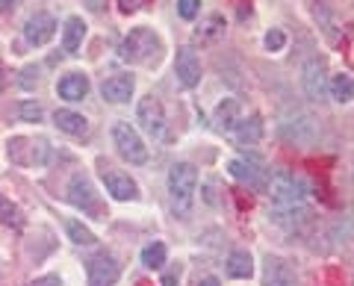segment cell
<instances>
[{"label": "cell", "instance_id": "1", "mask_svg": "<svg viewBox=\"0 0 354 286\" xmlns=\"http://www.w3.org/2000/svg\"><path fill=\"white\" fill-rule=\"evenodd\" d=\"M195 189H198V169L192 162H174L169 171V195L174 213L186 216L195 204Z\"/></svg>", "mask_w": 354, "mask_h": 286}, {"label": "cell", "instance_id": "2", "mask_svg": "<svg viewBox=\"0 0 354 286\" xmlns=\"http://www.w3.org/2000/svg\"><path fill=\"white\" fill-rule=\"evenodd\" d=\"M160 50L162 45H160L157 32L148 27H136V30H130V36L121 45V59L133 65H151V62H157Z\"/></svg>", "mask_w": 354, "mask_h": 286}, {"label": "cell", "instance_id": "3", "mask_svg": "<svg viewBox=\"0 0 354 286\" xmlns=\"http://www.w3.org/2000/svg\"><path fill=\"white\" fill-rule=\"evenodd\" d=\"M269 198L278 210H292V207L304 204L307 183L292 171H274L269 180Z\"/></svg>", "mask_w": 354, "mask_h": 286}, {"label": "cell", "instance_id": "4", "mask_svg": "<svg viewBox=\"0 0 354 286\" xmlns=\"http://www.w3.org/2000/svg\"><path fill=\"white\" fill-rule=\"evenodd\" d=\"M113 142H115V151L127 162H133V166H145V162H148L145 142H142L139 130L133 124H127V121H115V124H113Z\"/></svg>", "mask_w": 354, "mask_h": 286}, {"label": "cell", "instance_id": "5", "mask_svg": "<svg viewBox=\"0 0 354 286\" xmlns=\"http://www.w3.org/2000/svg\"><path fill=\"white\" fill-rule=\"evenodd\" d=\"M50 145L41 136H15L9 139V157L18 166H44L48 162Z\"/></svg>", "mask_w": 354, "mask_h": 286}, {"label": "cell", "instance_id": "6", "mask_svg": "<svg viewBox=\"0 0 354 286\" xmlns=\"http://www.w3.org/2000/svg\"><path fill=\"white\" fill-rule=\"evenodd\" d=\"M136 118H139V124H142V130H145L148 136L160 139V136L165 133V109H162V104H160L153 95H145V97L139 101Z\"/></svg>", "mask_w": 354, "mask_h": 286}, {"label": "cell", "instance_id": "7", "mask_svg": "<svg viewBox=\"0 0 354 286\" xmlns=\"http://www.w3.org/2000/svg\"><path fill=\"white\" fill-rule=\"evenodd\" d=\"M328 62L325 59H310L304 65V71H301V86H304V92L310 101H322L325 92H328Z\"/></svg>", "mask_w": 354, "mask_h": 286}, {"label": "cell", "instance_id": "8", "mask_svg": "<svg viewBox=\"0 0 354 286\" xmlns=\"http://www.w3.org/2000/svg\"><path fill=\"white\" fill-rule=\"evenodd\" d=\"M88 286H113L118 280L121 274V266L118 260L113 254H106V251H101V254H95L92 260H88Z\"/></svg>", "mask_w": 354, "mask_h": 286}, {"label": "cell", "instance_id": "9", "mask_svg": "<svg viewBox=\"0 0 354 286\" xmlns=\"http://www.w3.org/2000/svg\"><path fill=\"white\" fill-rule=\"evenodd\" d=\"M263 286H298V274L292 263L269 254L263 263Z\"/></svg>", "mask_w": 354, "mask_h": 286}, {"label": "cell", "instance_id": "10", "mask_svg": "<svg viewBox=\"0 0 354 286\" xmlns=\"http://www.w3.org/2000/svg\"><path fill=\"white\" fill-rule=\"evenodd\" d=\"M53 36H57V21H53L48 12H36V15L27 18V24H24V39H27V45L44 48Z\"/></svg>", "mask_w": 354, "mask_h": 286}, {"label": "cell", "instance_id": "11", "mask_svg": "<svg viewBox=\"0 0 354 286\" xmlns=\"http://www.w3.org/2000/svg\"><path fill=\"white\" fill-rule=\"evenodd\" d=\"M174 74L186 89H195L201 83V59L192 48H180L177 50V59H174Z\"/></svg>", "mask_w": 354, "mask_h": 286}, {"label": "cell", "instance_id": "12", "mask_svg": "<svg viewBox=\"0 0 354 286\" xmlns=\"http://www.w3.org/2000/svg\"><path fill=\"white\" fill-rule=\"evenodd\" d=\"M68 201L86 213H97V192L86 174H74L68 183Z\"/></svg>", "mask_w": 354, "mask_h": 286}, {"label": "cell", "instance_id": "13", "mask_svg": "<svg viewBox=\"0 0 354 286\" xmlns=\"http://www.w3.org/2000/svg\"><path fill=\"white\" fill-rule=\"evenodd\" d=\"M133 89H136V83H133L130 74H113V77H106L104 80L101 95H104V101H109V104H127L133 97Z\"/></svg>", "mask_w": 354, "mask_h": 286}, {"label": "cell", "instance_id": "14", "mask_svg": "<svg viewBox=\"0 0 354 286\" xmlns=\"http://www.w3.org/2000/svg\"><path fill=\"white\" fill-rule=\"evenodd\" d=\"M104 186L106 192L115 198V201H133V198L139 195V186L136 180L130 178L124 171H104Z\"/></svg>", "mask_w": 354, "mask_h": 286}, {"label": "cell", "instance_id": "15", "mask_svg": "<svg viewBox=\"0 0 354 286\" xmlns=\"http://www.w3.org/2000/svg\"><path fill=\"white\" fill-rule=\"evenodd\" d=\"M239 124H242V104L234 101V97H225L216 106V127L225 130V133H234Z\"/></svg>", "mask_w": 354, "mask_h": 286}, {"label": "cell", "instance_id": "16", "mask_svg": "<svg viewBox=\"0 0 354 286\" xmlns=\"http://www.w3.org/2000/svg\"><path fill=\"white\" fill-rule=\"evenodd\" d=\"M57 92L62 101H83L88 95V77L83 74H65L62 80L57 83Z\"/></svg>", "mask_w": 354, "mask_h": 286}, {"label": "cell", "instance_id": "17", "mask_svg": "<svg viewBox=\"0 0 354 286\" xmlns=\"http://www.w3.org/2000/svg\"><path fill=\"white\" fill-rule=\"evenodd\" d=\"M53 124L68 136H86V130H88V121L80 113H71V109H57L53 113Z\"/></svg>", "mask_w": 354, "mask_h": 286}, {"label": "cell", "instance_id": "18", "mask_svg": "<svg viewBox=\"0 0 354 286\" xmlns=\"http://www.w3.org/2000/svg\"><path fill=\"white\" fill-rule=\"evenodd\" d=\"M328 92L337 104H351L354 101V77L351 74H334L328 80Z\"/></svg>", "mask_w": 354, "mask_h": 286}, {"label": "cell", "instance_id": "19", "mask_svg": "<svg viewBox=\"0 0 354 286\" xmlns=\"http://www.w3.org/2000/svg\"><path fill=\"white\" fill-rule=\"evenodd\" d=\"M83 39H86V24H83V18H68L65 21V30H62V48L74 53V50H80L83 45Z\"/></svg>", "mask_w": 354, "mask_h": 286}, {"label": "cell", "instance_id": "20", "mask_svg": "<svg viewBox=\"0 0 354 286\" xmlns=\"http://www.w3.org/2000/svg\"><path fill=\"white\" fill-rule=\"evenodd\" d=\"M227 171L234 174L239 183H251V186H260L263 183V171L254 166V162H248V160H230L227 162Z\"/></svg>", "mask_w": 354, "mask_h": 286}, {"label": "cell", "instance_id": "21", "mask_svg": "<svg viewBox=\"0 0 354 286\" xmlns=\"http://www.w3.org/2000/svg\"><path fill=\"white\" fill-rule=\"evenodd\" d=\"M227 274L236 280H248L254 274V260L248 251H234V254L227 257Z\"/></svg>", "mask_w": 354, "mask_h": 286}, {"label": "cell", "instance_id": "22", "mask_svg": "<svg viewBox=\"0 0 354 286\" xmlns=\"http://www.w3.org/2000/svg\"><path fill=\"white\" fill-rule=\"evenodd\" d=\"M65 233H68L74 245H95V233L77 218H65Z\"/></svg>", "mask_w": 354, "mask_h": 286}, {"label": "cell", "instance_id": "23", "mask_svg": "<svg viewBox=\"0 0 354 286\" xmlns=\"http://www.w3.org/2000/svg\"><path fill=\"white\" fill-rule=\"evenodd\" d=\"M165 257H169V251H165L162 242H151V245L142 248V266H148V269H162Z\"/></svg>", "mask_w": 354, "mask_h": 286}, {"label": "cell", "instance_id": "24", "mask_svg": "<svg viewBox=\"0 0 354 286\" xmlns=\"http://www.w3.org/2000/svg\"><path fill=\"white\" fill-rule=\"evenodd\" d=\"M234 136L239 142H257L263 136V121H260V115H251L248 121L242 118V124L234 130Z\"/></svg>", "mask_w": 354, "mask_h": 286}, {"label": "cell", "instance_id": "25", "mask_svg": "<svg viewBox=\"0 0 354 286\" xmlns=\"http://www.w3.org/2000/svg\"><path fill=\"white\" fill-rule=\"evenodd\" d=\"M0 222L9 225V227H21V225H24V216H21V210L12 201H9V198H3V195H0Z\"/></svg>", "mask_w": 354, "mask_h": 286}, {"label": "cell", "instance_id": "26", "mask_svg": "<svg viewBox=\"0 0 354 286\" xmlns=\"http://www.w3.org/2000/svg\"><path fill=\"white\" fill-rule=\"evenodd\" d=\"M198 12H201V0H177V15L192 21L198 18Z\"/></svg>", "mask_w": 354, "mask_h": 286}, {"label": "cell", "instance_id": "27", "mask_svg": "<svg viewBox=\"0 0 354 286\" xmlns=\"http://www.w3.org/2000/svg\"><path fill=\"white\" fill-rule=\"evenodd\" d=\"M221 30H225V21H221L218 15H213L204 27H198V36H201V39H216Z\"/></svg>", "mask_w": 354, "mask_h": 286}, {"label": "cell", "instance_id": "28", "mask_svg": "<svg viewBox=\"0 0 354 286\" xmlns=\"http://www.w3.org/2000/svg\"><path fill=\"white\" fill-rule=\"evenodd\" d=\"M263 45L269 48L272 53L283 50V45H286V36H283V30H269V32H266V39H263Z\"/></svg>", "mask_w": 354, "mask_h": 286}, {"label": "cell", "instance_id": "29", "mask_svg": "<svg viewBox=\"0 0 354 286\" xmlns=\"http://www.w3.org/2000/svg\"><path fill=\"white\" fill-rule=\"evenodd\" d=\"M18 115L24 118V121H41L44 113H41V106H39L36 101H24V104L18 106Z\"/></svg>", "mask_w": 354, "mask_h": 286}, {"label": "cell", "instance_id": "30", "mask_svg": "<svg viewBox=\"0 0 354 286\" xmlns=\"http://www.w3.org/2000/svg\"><path fill=\"white\" fill-rule=\"evenodd\" d=\"M27 286H59V278H57V274H44V278L30 280Z\"/></svg>", "mask_w": 354, "mask_h": 286}, {"label": "cell", "instance_id": "31", "mask_svg": "<svg viewBox=\"0 0 354 286\" xmlns=\"http://www.w3.org/2000/svg\"><path fill=\"white\" fill-rule=\"evenodd\" d=\"M177 280H180V266H174L171 271L162 274V286H177Z\"/></svg>", "mask_w": 354, "mask_h": 286}, {"label": "cell", "instance_id": "32", "mask_svg": "<svg viewBox=\"0 0 354 286\" xmlns=\"http://www.w3.org/2000/svg\"><path fill=\"white\" fill-rule=\"evenodd\" d=\"M145 3H148V0H118V6L124 9V12H136V9H142Z\"/></svg>", "mask_w": 354, "mask_h": 286}, {"label": "cell", "instance_id": "33", "mask_svg": "<svg viewBox=\"0 0 354 286\" xmlns=\"http://www.w3.org/2000/svg\"><path fill=\"white\" fill-rule=\"evenodd\" d=\"M195 286H221V283H218V278H213V274H207V278H201Z\"/></svg>", "mask_w": 354, "mask_h": 286}, {"label": "cell", "instance_id": "34", "mask_svg": "<svg viewBox=\"0 0 354 286\" xmlns=\"http://www.w3.org/2000/svg\"><path fill=\"white\" fill-rule=\"evenodd\" d=\"M32 83H39V80H32V68H27V71H24V80H21V86H24V89H30Z\"/></svg>", "mask_w": 354, "mask_h": 286}, {"label": "cell", "instance_id": "35", "mask_svg": "<svg viewBox=\"0 0 354 286\" xmlns=\"http://www.w3.org/2000/svg\"><path fill=\"white\" fill-rule=\"evenodd\" d=\"M86 3H88L92 12H101V9H104V0H86Z\"/></svg>", "mask_w": 354, "mask_h": 286}, {"label": "cell", "instance_id": "36", "mask_svg": "<svg viewBox=\"0 0 354 286\" xmlns=\"http://www.w3.org/2000/svg\"><path fill=\"white\" fill-rule=\"evenodd\" d=\"M3 3H6L9 9H12V3H18V0H3Z\"/></svg>", "mask_w": 354, "mask_h": 286}]
</instances>
